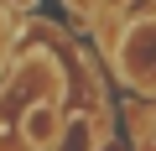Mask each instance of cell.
Instances as JSON below:
<instances>
[{
    "mask_svg": "<svg viewBox=\"0 0 156 151\" xmlns=\"http://www.w3.org/2000/svg\"><path fill=\"white\" fill-rule=\"evenodd\" d=\"M62 104L47 94V99H37V104H26V115H21V141L31 146V151H47L57 135H62Z\"/></svg>",
    "mask_w": 156,
    "mask_h": 151,
    "instance_id": "6da1fadb",
    "label": "cell"
},
{
    "mask_svg": "<svg viewBox=\"0 0 156 151\" xmlns=\"http://www.w3.org/2000/svg\"><path fill=\"white\" fill-rule=\"evenodd\" d=\"M52 146H57V151H99V125H94V115L62 120V135H57Z\"/></svg>",
    "mask_w": 156,
    "mask_h": 151,
    "instance_id": "7a4b0ae2",
    "label": "cell"
}]
</instances>
